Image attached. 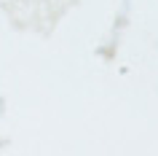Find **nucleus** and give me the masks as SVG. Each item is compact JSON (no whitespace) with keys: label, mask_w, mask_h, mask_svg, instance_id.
<instances>
[]
</instances>
